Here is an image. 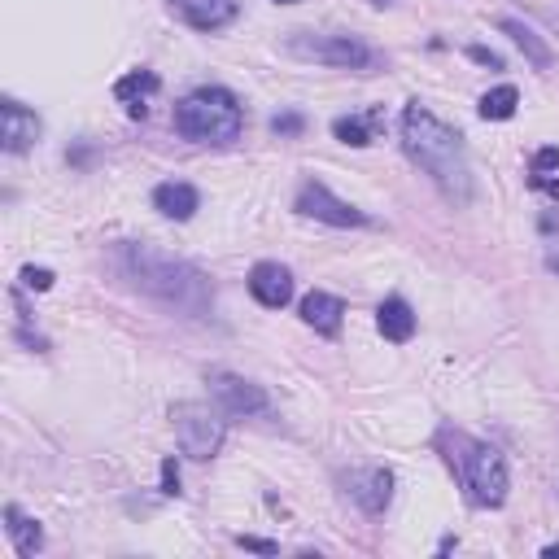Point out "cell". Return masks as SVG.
Returning <instances> with one entry per match:
<instances>
[{"mask_svg":"<svg viewBox=\"0 0 559 559\" xmlns=\"http://www.w3.org/2000/svg\"><path fill=\"white\" fill-rule=\"evenodd\" d=\"M350 494H354V503H359L363 511H385V503H389V494H394V477H389L385 468H372L367 477H354L350 481Z\"/></svg>","mask_w":559,"mask_h":559,"instance_id":"15","label":"cell"},{"mask_svg":"<svg viewBox=\"0 0 559 559\" xmlns=\"http://www.w3.org/2000/svg\"><path fill=\"white\" fill-rule=\"evenodd\" d=\"M546 559H559V546H546V551H542Z\"/></svg>","mask_w":559,"mask_h":559,"instance_id":"29","label":"cell"},{"mask_svg":"<svg viewBox=\"0 0 559 559\" xmlns=\"http://www.w3.org/2000/svg\"><path fill=\"white\" fill-rule=\"evenodd\" d=\"M498 31L516 40V49L529 57V62H533V70H551V66H555V53L546 49V44H542V35L533 31L529 22H520V18H498Z\"/></svg>","mask_w":559,"mask_h":559,"instance_id":"14","label":"cell"},{"mask_svg":"<svg viewBox=\"0 0 559 559\" xmlns=\"http://www.w3.org/2000/svg\"><path fill=\"white\" fill-rule=\"evenodd\" d=\"M376 5H385V0H376Z\"/></svg>","mask_w":559,"mask_h":559,"instance_id":"32","label":"cell"},{"mask_svg":"<svg viewBox=\"0 0 559 559\" xmlns=\"http://www.w3.org/2000/svg\"><path fill=\"white\" fill-rule=\"evenodd\" d=\"M559 166V149H542L538 158H533V175H546V171H555Z\"/></svg>","mask_w":559,"mask_h":559,"instance_id":"26","label":"cell"},{"mask_svg":"<svg viewBox=\"0 0 559 559\" xmlns=\"http://www.w3.org/2000/svg\"><path fill=\"white\" fill-rule=\"evenodd\" d=\"M376 324H380V332H385V341H398V346L415 337V311L402 302V297H389V302H380Z\"/></svg>","mask_w":559,"mask_h":559,"instance_id":"16","label":"cell"},{"mask_svg":"<svg viewBox=\"0 0 559 559\" xmlns=\"http://www.w3.org/2000/svg\"><path fill=\"white\" fill-rule=\"evenodd\" d=\"M0 118H5V149L9 153H27L35 145V136H40V118H35L27 105L5 97L0 101Z\"/></svg>","mask_w":559,"mask_h":559,"instance_id":"11","label":"cell"},{"mask_svg":"<svg viewBox=\"0 0 559 559\" xmlns=\"http://www.w3.org/2000/svg\"><path fill=\"white\" fill-rule=\"evenodd\" d=\"M468 57H472V62H481V66H490V70H503V57L490 53V49H481V44H472Z\"/></svg>","mask_w":559,"mask_h":559,"instance_id":"25","label":"cell"},{"mask_svg":"<svg viewBox=\"0 0 559 559\" xmlns=\"http://www.w3.org/2000/svg\"><path fill=\"white\" fill-rule=\"evenodd\" d=\"M210 394L219 398V407L228 415H267L271 411L267 389L245 376H232V372H210Z\"/></svg>","mask_w":559,"mask_h":559,"instance_id":"8","label":"cell"},{"mask_svg":"<svg viewBox=\"0 0 559 559\" xmlns=\"http://www.w3.org/2000/svg\"><path fill=\"white\" fill-rule=\"evenodd\" d=\"M175 132L193 145H232L245 132V110L228 88H197L175 105Z\"/></svg>","mask_w":559,"mask_h":559,"instance_id":"4","label":"cell"},{"mask_svg":"<svg viewBox=\"0 0 559 559\" xmlns=\"http://www.w3.org/2000/svg\"><path fill=\"white\" fill-rule=\"evenodd\" d=\"M236 546H245V551H258V555H276V551H280L276 542H267V538H254V533H241V538H236Z\"/></svg>","mask_w":559,"mask_h":559,"instance_id":"24","label":"cell"},{"mask_svg":"<svg viewBox=\"0 0 559 559\" xmlns=\"http://www.w3.org/2000/svg\"><path fill=\"white\" fill-rule=\"evenodd\" d=\"M249 293H254L258 302L267 306V311H280V306H289L293 302V276H289V267L258 263L254 271H249Z\"/></svg>","mask_w":559,"mask_h":559,"instance_id":"10","label":"cell"},{"mask_svg":"<svg viewBox=\"0 0 559 559\" xmlns=\"http://www.w3.org/2000/svg\"><path fill=\"white\" fill-rule=\"evenodd\" d=\"M289 53L315 66H337V70H376L380 53L367 49L354 35H293Z\"/></svg>","mask_w":559,"mask_h":559,"instance_id":"5","label":"cell"},{"mask_svg":"<svg viewBox=\"0 0 559 559\" xmlns=\"http://www.w3.org/2000/svg\"><path fill=\"white\" fill-rule=\"evenodd\" d=\"M559 228V210H551V214H542V232H555Z\"/></svg>","mask_w":559,"mask_h":559,"instance_id":"28","label":"cell"},{"mask_svg":"<svg viewBox=\"0 0 559 559\" xmlns=\"http://www.w3.org/2000/svg\"><path fill=\"white\" fill-rule=\"evenodd\" d=\"M529 184H533V188H542V193H551V197H559V180H551V175H533Z\"/></svg>","mask_w":559,"mask_h":559,"instance_id":"27","label":"cell"},{"mask_svg":"<svg viewBox=\"0 0 559 559\" xmlns=\"http://www.w3.org/2000/svg\"><path fill=\"white\" fill-rule=\"evenodd\" d=\"M171 420H175V437H180L184 455H193V459L219 455V446H223V420H219V411L201 407V402H180V407L171 411Z\"/></svg>","mask_w":559,"mask_h":559,"instance_id":"6","label":"cell"},{"mask_svg":"<svg viewBox=\"0 0 559 559\" xmlns=\"http://www.w3.org/2000/svg\"><path fill=\"white\" fill-rule=\"evenodd\" d=\"M22 284L35 293H44V289H53V271L49 267H22Z\"/></svg>","mask_w":559,"mask_h":559,"instance_id":"22","label":"cell"},{"mask_svg":"<svg viewBox=\"0 0 559 559\" xmlns=\"http://www.w3.org/2000/svg\"><path fill=\"white\" fill-rule=\"evenodd\" d=\"M276 5H297V0H276Z\"/></svg>","mask_w":559,"mask_h":559,"instance_id":"31","label":"cell"},{"mask_svg":"<svg viewBox=\"0 0 559 559\" xmlns=\"http://www.w3.org/2000/svg\"><path fill=\"white\" fill-rule=\"evenodd\" d=\"M341 315H346V306H341V297H332V293H306L302 297V319L311 324L315 332H324V337H337V328H341Z\"/></svg>","mask_w":559,"mask_h":559,"instance_id":"12","label":"cell"},{"mask_svg":"<svg viewBox=\"0 0 559 559\" xmlns=\"http://www.w3.org/2000/svg\"><path fill=\"white\" fill-rule=\"evenodd\" d=\"M372 118H376V110L372 114H367V118H337V123H332V136H337L341 140V145H354V149H367V145H372V127H367V123H372Z\"/></svg>","mask_w":559,"mask_h":559,"instance_id":"20","label":"cell"},{"mask_svg":"<svg viewBox=\"0 0 559 559\" xmlns=\"http://www.w3.org/2000/svg\"><path fill=\"white\" fill-rule=\"evenodd\" d=\"M114 267L127 284H136L140 293L158 297V302L175 306L184 315H206L214 293H210V280L201 276L193 263H180V258L162 254V249H149V245H118L114 254Z\"/></svg>","mask_w":559,"mask_h":559,"instance_id":"2","label":"cell"},{"mask_svg":"<svg viewBox=\"0 0 559 559\" xmlns=\"http://www.w3.org/2000/svg\"><path fill=\"white\" fill-rule=\"evenodd\" d=\"M402 149L420 171L433 180L455 206L472 201V166L463 153V136L450 132L437 114H428L420 101H411L402 110Z\"/></svg>","mask_w":559,"mask_h":559,"instance_id":"1","label":"cell"},{"mask_svg":"<svg viewBox=\"0 0 559 559\" xmlns=\"http://www.w3.org/2000/svg\"><path fill=\"white\" fill-rule=\"evenodd\" d=\"M437 446L455 472V481L463 485L472 507H503L507 503V459L498 455L490 442L459 433V428H442Z\"/></svg>","mask_w":559,"mask_h":559,"instance_id":"3","label":"cell"},{"mask_svg":"<svg viewBox=\"0 0 559 559\" xmlns=\"http://www.w3.org/2000/svg\"><path fill=\"white\" fill-rule=\"evenodd\" d=\"M153 206H158L166 219H193L197 206H201V193L193 184H180V180H171V184H158L153 188Z\"/></svg>","mask_w":559,"mask_h":559,"instance_id":"13","label":"cell"},{"mask_svg":"<svg viewBox=\"0 0 559 559\" xmlns=\"http://www.w3.org/2000/svg\"><path fill=\"white\" fill-rule=\"evenodd\" d=\"M546 267H551V271H559V254H551V258H546Z\"/></svg>","mask_w":559,"mask_h":559,"instance_id":"30","label":"cell"},{"mask_svg":"<svg viewBox=\"0 0 559 559\" xmlns=\"http://www.w3.org/2000/svg\"><path fill=\"white\" fill-rule=\"evenodd\" d=\"M516 105H520V92L511 88V83H503V88H494V92L481 97V118L485 123H503V118L516 114Z\"/></svg>","mask_w":559,"mask_h":559,"instance_id":"19","label":"cell"},{"mask_svg":"<svg viewBox=\"0 0 559 559\" xmlns=\"http://www.w3.org/2000/svg\"><path fill=\"white\" fill-rule=\"evenodd\" d=\"M162 88V79L153 75V70H132V75H123L114 83V97L118 101H132V105H140L145 97H153V92Z\"/></svg>","mask_w":559,"mask_h":559,"instance_id":"18","label":"cell"},{"mask_svg":"<svg viewBox=\"0 0 559 559\" xmlns=\"http://www.w3.org/2000/svg\"><path fill=\"white\" fill-rule=\"evenodd\" d=\"M5 520H9V538H14V546H18V555H35V551H40V546H44V533H40V525H35V520H27V516H22V511L14 507V503H9L5 507Z\"/></svg>","mask_w":559,"mask_h":559,"instance_id":"17","label":"cell"},{"mask_svg":"<svg viewBox=\"0 0 559 559\" xmlns=\"http://www.w3.org/2000/svg\"><path fill=\"white\" fill-rule=\"evenodd\" d=\"M302 127H306L302 114H276L271 118V132L276 136H302Z\"/></svg>","mask_w":559,"mask_h":559,"instance_id":"21","label":"cell"},{"mask_svg":"<svg viewBox=\"0 0 559 559\" xmlns=\"http://www.w3.org/2000/svg\"><path fill=\"white\" fill-rule=\"evenodd\" d=\"M162 494H166V498L180 494V468H175V459H171V455L162 459Z\"/></svg>","mask_w":559,"mask_h":559,"instance_id":"23","label":"cell"},{"mask_svg":"<svg viewBox=\"0 0 559 559\" xmlns=\"http://www.w3.org/2000/svg\"><path fill=\"white\" fill-rule=\"evenodd\" d=\"M171 9L193 31H223L241 14V0H171Z\"/></svg>","mask_w":559,"mask_h":559,"instance_id":"9","label":"cell"},{"mask_svg":"<svg viewBox=\"0 0 559 559\" xmlns=\"http://www.w3.org/2000/svg\"><path fill=\"white\" fill-rule=\"evenodd\" d=\"M293 210H297V214H306V219L332 223V228H367V214H363V210H354L350 201L332 197V193H328V188L319 184V180L302 184V193H297Z\"/></svg>","mask_w":559,"mask_h":559,"instance_id":"7","label":"cell"}]
</instances>
